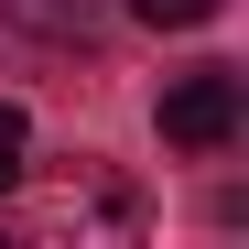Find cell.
<instances>
[{"instance_id":"1","label":"cell","mask_w":249,"mask_h":249,"mask_svg":"<svg viewBox=\"0 0 249 249\" xmlns=\"http://www.w3.org/2000/svg\"><path fill=\"white\" fill-rule=\"evenodd\" d=\"M162 141L174 152H228L238 141V65H195L162 87Z\"/></svg>"},{"instance_id":"2","label":"cell","mask_w":249,"mask_h":249,"mask_svg":"<svg viewBox=\"0 0 249 249\" xmlns=\"http://www.w3.org/2000/svg\"><path fill=\"white\" fill-rule=\"evenodd\" d=\"M217 11H228V0H130V22H152V33H195Z\"/></svg>"},{"instance_id":"3","label":"cell","mask_w":249,"mask_h":249,"mask_svg":"<svg viewBox=\"0 0 249 249\" xmlns=\"http://www.w3.org/2000/svg\"><path fill=\"white\" fill-rule=\"evenodd\" d=\"M33 33H87V0H11Z\"/></svg>"},{"instance_id":"4","label":"cell","mask_w":249,"mask_h":249,"mask_svg":"<svg viewBox=\"0 0 249 249\" xmlns=\"http://www.w3.org/2000/svg\"><path fill=\"white\" fill-rule=\"evenodd\" d=\"M22 152H33V130H22V108H11V98H0V195H11V184H22Z\"/></svg>"}]
</instances>
